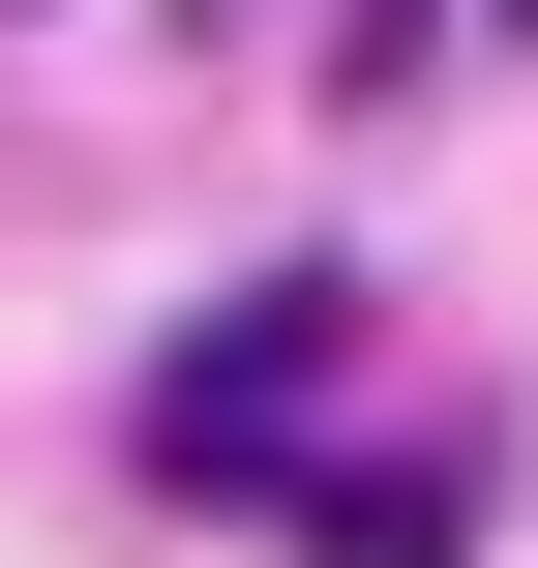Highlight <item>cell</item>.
I'll list each match as a JSON object with an SVG mask.
<instances>
[{
  "label": "cell",
  "instance_id": "6da1fadb",
  "mask_svg": "<svg viewBox=\"0 0 538 568\" xmlns=\"http://www.w3.org/2000/svg\"><path fill=\"white\" fill-rule=\"evenodd\" d=\"M329 359H359V270H240V300L150 359V419H120V449H150L180 509H270V449H329Z\"/></svg>",
  "mask_w": 538,
  "mask_h": 568
},
{
  "label": "cell",
  "instance_id": "7a4b0ae2",
  "mask_svg": "<svg viewBox=\"0 0 538 568\" xmlns=\"http://www.w3.org/2000/svg\"><path fill=\"white\" fill-rule=\"evenodd\" d=\"M270 509H300V568H449L479 539V449H270Z\"/></svg>",
  "mask_w": 538,
  "mask_h": 568
},
{
  "label": "cell",
  "instance_id": "3957f363",
  "mask_svg": "<svg viewBox=\"0 0 538 568\" xmlns=\"http://www.w3.org/2000/svg\"><path fill=\"white\" fill-rule=\"evenodd\" d=\"M479 30H538V0H479Z\"/></svg>",
  "mask_w": 538,
  "mask_h": 568
}]
</instances>
